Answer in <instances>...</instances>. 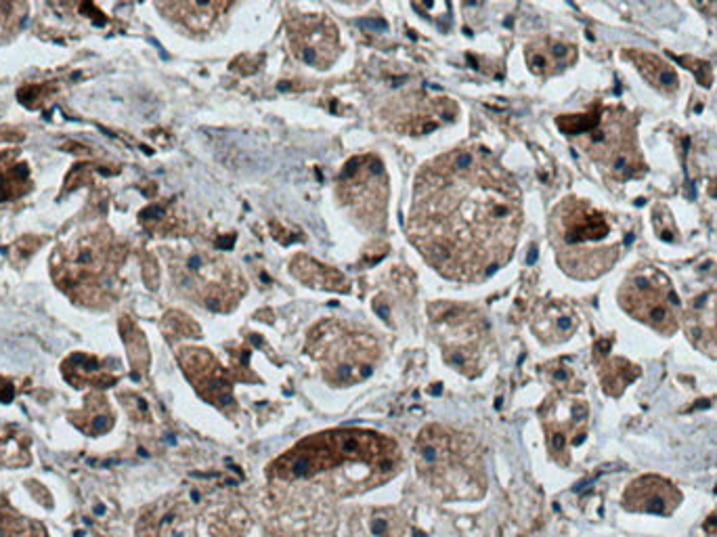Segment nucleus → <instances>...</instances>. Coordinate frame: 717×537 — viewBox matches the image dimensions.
<instances>
[{"mask_svg": "<svg viewBox=\"0 0 717 537\" xmlns=\"http://www.w3.org/2000/svg\"><path fill=\"white\" fill-rule=\"evenodd\" d=\"M638 374L640 370L634 363L619 357L606 359L604 365H600V382L604 386V391L613 397H619L625 391V386L638 378Z\"/></svg>", "mask_w": 717, "mask_h": 537, "instance_id": "obj_19", "label": "nucleus"}, {"mask_svg": "<svg viewBox=\"0 0 717 537\" xmlns=\"http://www.w3.org/2000/svg\"><path fill=\"white\" fill-rule=\"evenodd\" d=\"M290 45L298 59L317 70H328L340 53L338 30L323 15H300L288 21Z\"/></svg>", "mask_w": 717, "mask_h": 537, "instance_id": "obj_9", "label": "nucleus"}, {"mask_svg": "<svg viewBox=\"0 0 717 537\" xmlns=\"http://www.w3.org/2000/svg\"><path fill=\"white\" fill-rule=\"evenodd\" d=\"M575 326H577V317L569 309L558 305L548 307L535 321V330L539 332V338L552 342L567 340L573 334Z\"/></svg>", "mask_w": 717, "mask_h": 537, "instance_id": "obj_18", "label": "nucleus"}, {"mask_svg": "<svg viewBox=\"0 0 717 537\" xmlns=\"http://www.w3.org/2000/svg\"><path fill=\"white\" fill-rule=\"evenodd\" d=\"M397 445L376 433L334 431L302 441L273 466L277 477L302 479L315 477L334 466L365 464L376 472L390 475L395 470Z\"/></svg>", "mask_w": 717, "mask_h": 537, "instance_id": "obj_4", "label": "nucleus"}, {"mask_svg": "<svg viewBox=\"0 0 717 537\" xmlns=\"http://www.w3.org/2000/svg\"><path fill=\"white\" fill-rule=\"evenodd\" d=\"M520 223L514 177L487 149L462 147L420 170L407 235L445 277L478 282L510 259Z\"/></svg>", "mask_w": 717, "mask_h": 537, "instance_id": "obj_1", "label": "nucleus"}, {"mask_svg": "<svg viewBox=\"0 0 717 537\" xmlns=\"http://www.w3.org/2000/svg\"><path fill=\"white\" fill-rule=\"evenodd\" d=\"M309 351L332 384L349 386L365 380L376 368V340L340 321H323L309 336Z\"/></svg>", "mask_w": 717, "mask_h": 537, "instance_id": "obj_5", "label": "nucleus"}, {"mask_svg": "<svg viewBox=\"0 0 717 537\" xmlns=\"http://www.w3.org/2000/svg\"><path fill=\"white\" fill-rule=\"evenodd\" d=\"M558 126L613 179L629 181L646 173L636 137L638 118L623 107H596L583 116H562Z\"/></svg>", "mask_w": 717, "mask_h": 537, "instance_id": "obj_3", "label": "nucleus"}, {"mask_svg": "<svg viewBox=\"0 0 717 537\" xmlns=\"http://www.w3.org/2000/svg\"><path fill=\"white\" fill-rule=\"evenodd\" d=\"M625 57L632 59L636 63V68L640 70V74L663 95H673L678 91V87H680L678 74L673 72V68L661 57L644 53V51H632V49H627Z\"/></svg>", "mask_w": 717, "mask_h": 537, "instance_id": "obj_15", "label": "nucleus"}, {"mask_svg": "<svg viewBox=\"0 0 717 537\" xmlns=\"http://www.w3.org/2000/svg\"><path fill=\"white\" fill-rule=\"evenodd\" d=\"M443 326V347L449 363L455 368L478 372V353H483L485 324L476 315L464 317V309L449 307L441 317L434 319Z\"/></svg>", "mask_w": 717, "mask_h": 537, "instance_id": "obj_10", "label": "nucleus"}, {"mask_svg": "<svg viewBox=\"0 0 717 537\" xmlns=\"http://www.w3.org/2000/svg\"><path fill=\"white\" fill-rule=\"evenodd\" d=\"M684 330L692 345L717 357V292L701 294L682 313Z\"/></svg>", "mask_w": 717, "mask_h": 537, "instance_id": "obj_12", "label": "nucleus"}, {"mask_svg": "<svg viewBox=\"0 0 717 537\" xmlns=\"http://www.w3.org/2000/svg\"><path fill=\"white\" fill-rule=\"evenodd\" d=\"M627 508H638L655 514H667L680 502V493L671 483L659 477H642L629 485L625 493Z\"/></svg>", "mask_w": 717, "mask_h": 537, "instance_id": "obj_13", "label": "nucleus"}, {"mask_svg": "<svg viewBox=\"0 0 717 537\" xmlns=\"http://www.w3.org/2000/svg\"><path fill=\"white\" fill-rule=\"evenodd\" d=\"M611 235L613 225L585 200L569 198L552 212L550 240L560 267L573 277H598L619 261L621 244L608 242Z\"/></svg>", "mask_w": 717, "mask_h": 537, "instance_id": "obj_2", "label": "nucleus"}, {"mask_svg": "<svg viewBox=\"0 0 717 537\" xmlns=\"http://www.w3.org/2000/svg\"><path fill=\"white\" fill-rule=\"evenodd\" d=\"M338 193L363 229L380 231L384 227L388 185L378 158L361 156L346 164L338 181Z\"/></svg>", "mask_w": 717, "mask_h": 537, "instance_id": "obj_8", "label": "nucleus"}, {"mask_svg": "<svg viewBox=\"0 0 717 537\" xmlns=\"http://www.w3.org/2000/svg\"><path fill=\"white\" fill-rule=\"evenodd\" d=\"M577 59V49L560 40H537L527 49V63L533 74L554 76L573 66Z\"/></svg>", "mask_w": 717, "mask_h": 537, "instance_id": "obj_14", "label": "nucleus"}, {"mask_svg": "<svg viewBox=\"0 0 717 537\" xmlns=\"http://www.w3.org/2000/svg\"><path fill=\"white\" fill-rule=\"evenodd\" d=\"M172 275L179 286L212 311H231L246 292V279L227 259L214 252L191 250L181 254Z\"/></svg>", "mask_w": 717, "mask_h": 537, "instance_id": "obj_6", "label": "nucleus"}, {"mask_svg": "<svg viewBox=\"0 0 717 537\" xmlns=\"http://www.w3.org/2000/svg\"><path fill=\"white\" fill-rule=\"evenodd\" d=\"M229 5H214V3H175V5H160L162 11L175 15L179 21L191 30L204 34L212 28L221 13L227 11Z\"/></svg>", "mask_w": 717, "mask_h": 537, "instance_id": "obj_17", "label": "nucleus"}, {"mask_svg": "<svg viewBox=\"0 0 717 537\" xmlns=\"http://www.w3.org/2000/svg\"><path fill=\"white\" fill-rule=\"evenodd\" d=\"M621 307L634 319L663 336H671L682 324V305L669 279L655 267L627 275L619 290Z\"/></svg>", "mask_w": 717, "mask_h": 537, "instance_id": "obj_7", "label": "nucleus"}, {"mask_svg": "<svg viewBox=\"0 0 717 537\" xmlns=\"http://www.w3.org/2000/svg\"><path fill=\"white\" fill-rule=\"evenodd\" d=\"M179 361L185 368V374L195 384L208 401L216 405L231 403V384L219 365L208 351L200 349H183Z\"/></svg>", "mask_w": 717, "mask_h": 537, "instance_id": "obj_11", "label": "nucleus"}, {"mask_svg": "<svg viewBox=\"0 0 717 537\" xmlns=\"http://www.w3.org/2000/svg\"><path fill=\"white\" fill-rule=\"evenodd\" d=\"M24 5H0V32L5 30H17L19 21L24 17H19L17 11H24Z\"/></svg>", "mask_w": 717, "mask_h": 537, "instance_id": "obj_20", "label": "nucleus"}, {"mask_svg": "<svg viewBox=\"0 0 717 537\" xmlns=\"http://www.w3.org/2000/svg\"><path fill=\"white\" fill-rule=\"evenodd\" d=\"M290 269L302 284H309L321 290H334V292L346 290V279L338 271H334L332 267H323L304 254L296 256V259L290 263Z\"/></svg>", "mask_w": 717, "mask_h": 537, "instance_id": "obj_16", "label": "nucleus"}]
</instances>
